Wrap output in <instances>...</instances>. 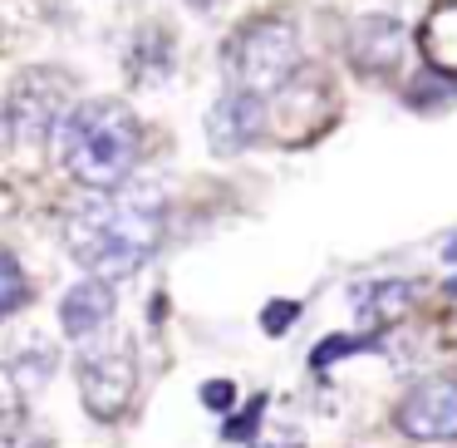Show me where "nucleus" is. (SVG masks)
I'll list each match as a JSON object with an SVG mask.
<instances>
[{"instance_id":"obj_1","label":"nucleus","mask_w":457,"mask_h":448,"mask_svg":"<svg viewBox=\"0 0 457 448\" xmlns=\"http://www.w3.org/2000/svg\"><path fill=\"white\" fill-rule=\"evenodd\" d=\"M162 222H168L162 192L158 188H129L123 182V188H109V192H99V198L79 202L70 212L64 247H70V257L89 276L123 281L158 251Z\"/></svg>"},{"instance_id":"obj_2","label":"nucleus","mask_w":457,"mask_h":448,"mask_svg":"<svg viewBox=\"0 0 457 448\" xmlns=\"http://www.w3.org/2000/svg\"><path fill=\"white\" fill-rule=\"evenodd\" d=\"M54 158L79 188L109 192L133 178L143 158V129L129 104L119 99H89L74 104L54 123Z\"/></svg>"},{"instance_id":"obj_3","label":"nucleus","mask_w":457,"mask_h":448,"mask_svg":"<svg viewBox=\"0 0 457 448\" xmlns=\"http://www.w3.org/2000/svg\"><path fill=\"white\" fill-rule=\"evenodd\" d=\"M227 80L231 89H246V94H280L300 70V35L290 21H256L246 30L231 35L227 55Z\"/></svg>"},{"instance_id":"obj_4","label":"nucleus","mask_w":457,"mask_h":448,"mask_svg":"<svg viewBox=\"0 0 457 448\" xmlns=\"http://www.w3.org/2000/svg\"><path fill=\"white\" fill-rule=\"evenodd\" d=\"M138 389V359L129 345H104L79 359V399L94 418H119Z\"/></svg>"},{"instance_id":"obj_5","label":"nucleus","mask_w":457,"mask_h":448,"mask_svg":"<svg viewBox=\"0 0 457 448\" xmlns=\"http://www.w3.org/2000/svg\"><path fill=\"white\" fill-rule=\"evenodd\" d=\"M394 424L418 444H453L457 438V379L433 375L418 379L403 399H398Z\"/></svg>"},{"instance_id":"obj_6","label":"nucleus","mask_w":457,"mask_h":448,"mask_svg":"<svg viewBox=\"0 0 457 448\" xmlns=\"http://www.w3.org/2000/svg\"><path fill=\"white\" fill-rule=\"evenodd\" d=\"M261 133H266V99H261V94L231 89L207 109V148L221 153V158L251 148Z\"/></svg>"},{"instance_id":"obj_7","label":"nucleus","mask_w":457,"mask_h":448,"mask_svg":"<svg viewBox=\"0 0 457 448\" xmlns=\"http://www.w3.org/2000/svg\"><path fill=\"white\" fill-rule=\"evenodd\" d=\"M403 45H408L403 25L388 21V15H369V21H359L354 35H349V60L364 74H388L403 60Z\"/></svg>"},{"instance_id":"obj_8","label":"nucleus","mask_w":457,"mask_h":448,"mask_svg":"<svg viewBox=\"0 0 457 448\" xmlns=\"http://www.w3.org/2000/svg\"><path fill=\"white\" fill-rule=\"evenodd\" d=\"M113 286L104 276H89V281H79V286H70V296L60 300V325H64V335H74V340H84V335H94V330H104L113 320Z\"/></svg>"},{"instance_id":"obj_9","label":"nucleus","mask_w":457,"mask_h":448,"mask_svg":"<svg viewBox=\"0 0 457 448\" xmlns=\"http://www.w3.org/2000/svg\"><path fill=\"white\" fill-rule=\"evenodd\" d=\"M40 84H45V74H30V80H21V89L11 99V129L21 139H45L64 119V94H45Z\"/></svg>"},{"instance_id":"obj_10","label":"nucleus","mask_w":457,"mask_h":448,"mask_svg":"<svg viewBox=\"0 0 457 448\" xmlns=\"http://www.w3.org/2000/svg\"><path fill=\"white\" fill-rule=\"evenodd\" d=\"M418 50L433 64V74H457V0L433 5V15L418 30Z\"/></svg>"},{"instance_id":"obj_11","label":"nucleus","mask_w":457,"mask_h":448,"mask_svg":"<svg viewBox=\"0 0 457 448\" xmlns=\"http://www.w3.org/2000/svg\"><path fill=\"white\" fill-rule=\"evenodd\" d=\"M408 300H413V286H403V281H384V286H369L364 296H359V320L364 325H394L398 316L408 310Z\"/></svg>"},{"instance_id":"obj_12","label":"nucleus","mask_w":457,"mask_h":448,"mask_svg":"<svg viewBox=\"0 0 457 448\" xmlns=\"http://www.w3.org/2000/svg\"><path fill=\"white\" fill-rule=\"evenodd\" d=\"M25 300H30V281H25L21 261H15L11 251H0V320L15 316Z\"/></svg>"},{"instance_id":"obj_13","label":"nucleus","mask_w":457,"mask_h":448,"mask_svg":"<svg viewBox=\"0 0 457 448\" xmlns=\"http://www.w3.org/2000/svg\"><path fill=\"white\" fill-rule=\"evenodd\" d=\"M364 345H369L364 335H349V340L339 335V340H325V345H315V355H310V365H315V369H329L339 355H349V350H364Z\"/></svg>"},{"instance_id":"obj_14","label":"nucleus","mask_w":457,"mask_h":448,"mask_svg":"<svg viewBox=\"0 0 457 448\" xmlns=\"http://www.w3.org/2000/svg\"><path fill=\"white\" fill-rule=\"evenodd\" d=\"M202 404H207L212 414H227V409L237 404V385H231V379H207V385H202Z\"/></svg>"},{"instance_id":"obj_15","label":"nucleus","mask_w":457,"mask_h":448,"mask_svg":"<svg viewBox=\"0 0 457 448\" xmlns=\"http://www.w3.org/2000/svg\"><path fill=\"white\" fill-rule=\"evenodd\" d=\"M261 414H266V399H251V409H246V414H241V418H231V424L227 428H221V434H227L231 438V444H237V438H256V424H261Z\"/></svg>"},{"instance_id":"obj_16","label":"nucleus","mask_w":457,"mask_h":448,"mask_svg":"<svg viewBox=\"0 0 457 448\" xmlns=\"http://www.w3.org/2000/svg\"><path fill=\"white\" fill-rule=\"evenodd\" d=\"M300 316L295 300H276V306H266V316H261V325L270 330V335H280V325H290V320Z\"/></svg>"},{"instance_id":"obj_17","label":"nucleus","mask_w":457,"mask_h":448,"mask_svg":"<svg viewBox=\"0 0 457 448\" xmlns=\"http://www.w3.org/2000/svg\"><path fill=\"white\" fill-rule=\"evenodd\" d=\"M251 448H305V444H300V434H295L290 444L286 438H251Z\"/></svg>"},{"instance_id":"obj_18","label":"nucleus","mask_w":457,"mask_h":448,"mask_svg":"<svg viewBox=\"0 0 457 448\" xmlns=\"http://www.w3.org/2000/svg\"><path fill=\"white\" fill-rule=\"evenodd\" d=\"M443 261H457V237H447V247H443Z\"/></svg>"},{"instance_id":"obj_19","label":"nucleus","mask_w":457,"mask_h":448,"mask_svg":"<svg viewBox=\"0 0 457 448\" xmlns=\"http://www.w3.org/2000/svg\"><path fill=\"white\" fill-rule=\"evenodd\" d=\"M447 291H453V296H457V276H453V281H447Z\"/></svg>"}]
</instances>
